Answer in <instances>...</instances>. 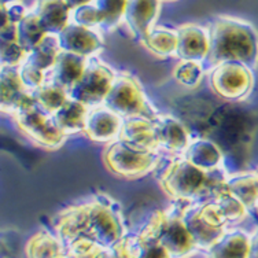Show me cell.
Segmentation results:
<instances>
[{"label":"cell","instance_id":"obj_3","mask_svg":"<svg viewBox=\"0 0 258 258\" xmlns=\"http://www.w3.org/2000/svg\"><path fill=\"white\" fill-rule=\"evenodd\" d=\"M217 172H204L197 166H194L187 159H177L170 162L168 168L162 172L161 184L162 188L170 198L185 202L201 197L210 187L219 188L223 183H213L212 174Z\"/></svg>","mask_w":258,"mask_h":258},{"label":"cell","instance_id":"obj_8","mask_svg":"<svg viewBox=\"0 0 258 258\" xmlns=\"http://www.w3.org/2000/svg\"><path fill=\"white\" fill-rule=\"evenodd\" d=\"M14 117L21 131L35 143L47 149H58L64 143L66 135L56 126L52 115L39 109L36 103L15 113Z\"/></svg>","mask_w":258,"mask_h":258},{"label":"cell","instance_id":"obj_17","mask_svg":"<svg viewBox=\"0 0 258 258\" xmlns=\"http://www.w3.org/2000/svg\"><path fill=\"white\" fill-rule=\"evenodd\" d=\"M119 139L134 144L136 147L158 153L157 135H155V121L144 118L125 119L122 134Z\"/></svg>","mask_w":258,"mask_h":258},{"label":"cell","instance_id":"obj_1","mask_svg":"<svg viewBox=\"0 0 258 258\" xmlns=\"http://www.w3.org/2000/svg\"><path fill=\"white\" fill-rule=\"evenodd\" d=\"M56 232L64 248L77 238L90 239L102 247H111L125 238L118 212L98 199L63 212L56 224Z\"/></svg>","mask_w":258,"mask_h":258},{"label":"cell","instance_id":"obj_28","mask_svg":"<svg viewBox=\"0 0 258 258\" xmlns=\"http://www.w3.org/2000/svg\"><path fill=\"white\" fill-rule=\"evenodd\" d=\"M135 258H173L168 250L154 240H144L138 236L136 255Z\"/></svg>","mask_w":258,"mask_h":258},{"label":"cell","instance_id":"obj_24","mask_svg":"<svg viewBox=\"0 0 258 258\" xmlns=\"http://www.w3.org/2000/svg\"><path fill=\"white\" fill-rule=\"evenodd\" d=\"M64 254V246L59 238L47 231H40L26 244L28 258H58Z\"/></svg>","mask_w":258,"mask_h":258},{"label":"cell","instance_id":"obj_5","mask_svg":"<svg viewBox=\"0 0 258 258\" xmlns=\"http://www.w3.org/2000/svg\"><path fill=\"white\" fill-rule=\"evenodd\" d=\"M103 161L111 173L121 177H140L158 165L159 154L119 139L104 150Z\"/></svg>","mask_w":258,"mask_h":258},{"label":"cell","instance_id":"obj_23","mask_svg":"<svg viewBox=\"0 0 258 258\" xmlns=\"http://www.w3.org/2000/svg\"><path fill=\"white\" fill-rule=\"evenodd\" d=\"M225 187L246 209H253L258 204V181L255 173L238 174L225 180Z\"/></svg>","mask_w":258,"mask_h":258},{"label":"cell","instance_id":"obj_10","mask_svg":"<svg viewBox=\"0 0 258 258\" xmlns=\"http://www.w3.org/2000/svg\"><path fill=\"white\" fill-rule=\"evenodd\" d=\"M122 117L106 106L92 107L88 111L84 132L92 142H117L124 128Z\"/></svg>","mask_w":258,"mask_h":258},{"label":"cell","instance_id":"obj_20","mask_svg":"<svg viewBox=\"0 0 258 258\" xmlns=\"http://www.w3.org/2000/svg\"><path fill=\"white\" fill-rule=\"evenodd\" d=\"M221 151L212 142L208 140H198L189 144V147L185 151V159L191 162L194 166H197L204 172H217L220 164H221Z\"/></svg>","mask_w":258,"mask_h":258},{"label":"cell","instance_id":"obj_16","mask_svg":"<svg viewBox=\"0 0 258 258\" xmlns=\"http://www.w3.org/2000/svg\"><path fill=\"white\" fill-rule=\"evenodd\" d=\"M251 243L247 233L243 231H227L210 248H208L210 258H250Z\"/></svg>","mask_w":258,"mask_h":258},{"label":"cell","instance_id":"obj_18","mask_svg":"<svg viewBox=\"0 0 258 258\" xmlns=\"http://www.w3.org/2000/svg\"><path fill=\"white\" fill-rule=\"evenodd\" d=\"M36 14L47 35L58 36L70 24L72 9L64 2H40Z\"/></svg>","mask_w":258,"mask_h":258},{"label":"cell","instance_id":"obj_6","mask_svg":"<svg viewBox=\"0 0 258 258\" xmlns=\"http://www.w3.org/2000/svg\"><path fill=\"white\" fill-rule=\"evenodd\" d=\"M115 77L117 75L111 68L92 58L88 60L84 76L69 92V98L85 104L90 109L102 106L114 84Z\"/></svg>","mask_w":258,"mask_h":258},{"label":"cell","instance_id":"obj_15","mask_svg":"<svg viewBox=\"0 0 258 258\" xmlns=\"http://www.w3.org/2000/svg\"><path fill=\"white\" fill-rule=\"evenodd\" d=\"M88 60L90 59L62 51L58 56L54 69L51 70V77L48 80L54 81L55 84L62 87L69 94L84 76L85 69L88 66Z\"/></svg>","mask_w":258,"mask_h":258},{"label":"cell","instance_id":"obj_11","mask_svg":"<svg viewBox=\"0 0 258 258\" xmlns=\"http://www.w3.org/2000/svg\"><path fill=\"white\" fill-rule=\"evenodd\" d=\"M177 51L176 55L181 60L189 62H202L208 59L210 51V39L209 32L202 26L187 24L177 28Z\"/></svg>","mask_w":258,"mask_h":258},{"label":"cell","instance_id":"obj_9","mask_svg":"<svg viewBox=\"0 0 258 258\" xmlns=\"http://www.w3.org/2000/svg\"><path fill=\"white\" fill-rule=\"evenodd\" d=\"M56 37L60 50L85 59H91V56L100 52L103 48V39L99 30L90 29L72 22Z\"/></svg>","mask_w":258,"mask_h":258},{"label":"cell","instance_id":"obj_14","mask_svg":"<svg viewBox=\"0 0 258 258\" xmlns=\"http://www.w3.org/2000/svg\"><path fill=\"white\" fill-rule=\"evenodd\" d=\"M161 11L159 2H128L125 20L131 29L143 41L155 28V21Z\"/></svg>","mask_w":258,"mask_h":258},{"label":"cell","instance_id":"obj_12","mask_svg":"<svg viewBox=\"0 0 258 258\" xmlns=\"http://www.w3.org/2000/svg\"><path fill=\"white\" fill-rule=\"evenodd\" d=\"M35 104L32 95L21 81L18 68H2V107L13 113Z\"/></svg>","mask_w":258,"mask_h":258},{"label":"cell","instance_id":"obj_21","mask_svg":"<svg viewBox=\"0 0 258 258\" xmlns=\"http://www.w3.org/2000/svg\"><path fill=\"white\" fill-rule=\"evenodd\" d=\"M60 52H62V50H60L58 37L48 35L36 48H33L28 54L25 63L43 72V73H47L48 70L51 72L54 69Z\"/></svg>","mask_w":258,"mask_h":258},{"label":"cell","instance_id":"obj_31","mask_svg":"<svg viewBox=\"0 0 258 258\" xmlns=\"http://www.w3.org/2000/svg\"><path fill=\"white\" fill-rule=\"evenodd\" d=\"M255 177H257V181H258V170L255 172Z\"/></svg>","mask_w":258,"mask_h":258},{"label":"cell","instance_id":"obj_25","mask_svg":"<svg viewBox=\"0 0 258 258\" xmlns=\"http://www.w3.org/2000/svg\"><path fill=\"white\" fill-rule=\"evenodd\" d=\"M15 29H17L18 44L22 48H25L28 52L36 48L48 36L40 24L39 17L36 13H30V14L26 15L24 20L20 21L15 25Z\"/></svg>","mask_w":258,"mask_h":258},{"label":"cell","instance_id":"obj_27","mask_svg":"<svg viewBox=\"0 0 258 258\" xmlns=\"http://www.w3.org/2000/svg\"><path fill=\"white\" fill-rule=\"evenodd\" d=\"M204 77V68L199 62L181 60L173 69V79L185 88L198 87Z\"/></svg>","mask_w":258,"mask_h":258},{"label":"cell","instance_id":"obj_26","mask_svg":"<svg viewBox=\"0 0 258 258\" xmlns=\"http://www.w3.org/2000/svg\"><path fill=\"white\" fill-rule=\"evenodd\" d=\"M177 43H179L177 30L168 29L162 26H155L154 29L150 32L149 36L142 41V44L146 45L151 52L159 56L176 55Z\"/></svg>","mask_w":258,"mask_h":258},{"label":"cell","instance_id":"obj_22","mask_svg":"<svg viewBox=\"0 0 258 258\" xmlns=\"http://www.w3.org/2000/svg\"><path fill=\"white\" fill-rule=\"evenodd\" d=\"M32 98L39 109L47 114L54 115L69 100V94L62 87L55 84L54 81L45 80L44 84L32 94Z\"/></svg>","mask_w":258,"mask_h":258},{"label":"cell","instance_id":"obj_29","mask_svg":"<svg viewBox=\"0 0 258 258\" xmlns=\"http://www.w3.org/2000/svg\"><path fill=\"white\" fill-rule=\"evenodd\" d=\"M250 258H258V233L253 238V243H251V253Z\"/></svg>","mask_w":258,"mask_h":258},{"label":"cell","instance_id":"obj_30","mask_svg":"<svg viewBox=\"0 0 258 258\" xmlns=\"http://www.w3.org/2000/svg\"><path fill=\"white\" fill-rule=\"evenodd\" d=\"M58 258H75V257H72L69 253H64V254H62V255H59Z\"/></svg>","mask_w":258,"mask_h":258},{"label":"cell","instance_id":"obj_2","mask_svg":"<svg viewBox=\"0 0 258 258\" xmlns=\"http://www.w3.org/2000/svg\"><path fill=\"white\" fill-rule=\"evenodd\" d=\"M210 51L208 60L212 66L236 62L258 69V30L247 21L220 15L209 30Z\"/></svg>","mask_w":258,"mask_h":258},{"label":"cell","instance_id":"obj_7","mask_svg":"<svg viewBox=\"0 0 258 258\" xmlns=\"http://www.w3.org/2000/svg\"><path fill=\"white\" fill-rule=\"evenodd\" d=\"M210 87L223 99L243 100L253 91V70L236 62L217 64L210 73Z\"/></svg>","mask_w":258,"mask_h":258},{"label":"cell","instance_id":"obj_4","mask_svg":"<svg viewBox=\"0 0 258 258\" xmlns=\"http://www.w3.org/2000/svg\"><path fill=\"white\" fill-rule=\"evenodd\" d=\"M103 106L113 110L124 119L144 118L157 121L159 118L157 110L149 102L139 83L129 75L115 77Z\"/></svg>","mask_w":258,"mask_h":258},{"label":"cell","instance_id":"obj_19","mask_svg":"<svg viewBox=\"0 0 258 258\" xmlns=\"http://www.w3.org/2000/svg\"><path fill=\"white\" fill-rule=\"evenodd\" d=\"M88 111H90V107L69 98V100L52 115V118L56 126L64 135L79 134L81 131H84Z\"/></svg>","mask_w":258,"mask_h":258},{"label":"cell","instance_id":"obj_13","mask_svg":"<svg viewBox=\"0 0 258 258\" xmlns=\"http://www.w3.org/2000/svg\"><path fill=\"white\" fill-rule=\"evenodd\" d=\"M155 135L158 150L168 153L185 154L191 144L187 131L177 119L172 117H159L155 121Z\"/></svg>","mask_w":258,"mask_h":258}]
</instances>
